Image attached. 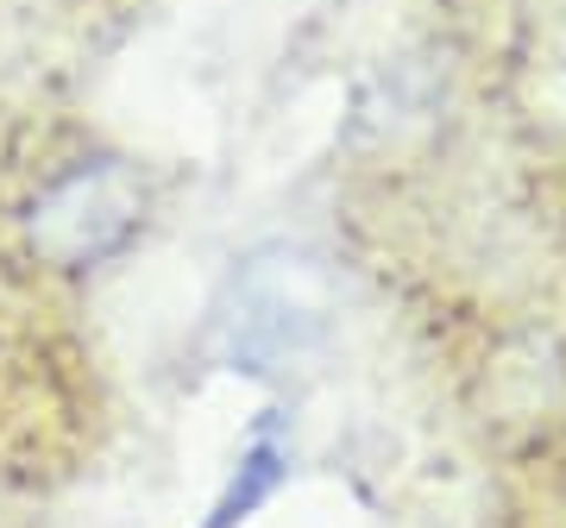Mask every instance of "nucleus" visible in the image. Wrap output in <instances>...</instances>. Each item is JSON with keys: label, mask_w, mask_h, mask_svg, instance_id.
<instances>
[{"label": "nucleus", "mask_w": 566, "mask_h": 528, "mask_svg": "<svg viewBox=\"0 0 566 528\" xmlns=\"http://www.w3.org/2000/svg\"><path fill=\"white\" fill-rule=\"evenodd\" d=\"M327 327V271L303 252H259L233 277V303L221 315L227 352L245 371H271L322 340Z\"/></svg>", "instance_id": "obj_1"}, {"label": "nucleus", "mask_w": 566, "mask_h": 528, "mask_svg": "<svg viewBox=\"0 0 566 528\" xmlns=\"http://www.w3.org/2000/svg\"><path fill=\"white\" fill-rule=\"evenodd\" d=\"M145 221V189L139 177L114 158H95V163H76L70 177L39 196L32 208V245H39L51 264H102L114 258Z\"/></svg>", "instance_id": "obj_2"}]
</instances>
